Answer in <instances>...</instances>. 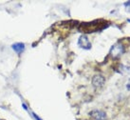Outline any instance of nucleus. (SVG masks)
Returning a JSON list of instances; mask_svg holds the SVG:
<instances>
[{
    "mask_svg": "<svg viewBox=\"0 0 130 120\" xmlns=\"http://www.w3.org/2000/svg\"><path fill=\"white\" fill-rule=\"evenodd\" d=\"M127 20H128V22H129V23H130V19H127Z\"/></svg>",
    "mask_w": 130,
    "mask_h": 120,
    "instance_id": "10",
    "label": "nucleus"
},
{
    "mask_svg": "<svg viewBox=\"0 0 130 120\" xmlns=\"http://www.w3.org/2000/svg\"><path fill=\"white\" fill-rule=\"evenodd\" d=\"M90 115L94 120H106L107 119V115L104 111H100V110H93L89 113Z\"/></svg>",
    "mask_w": 130,
    "mask_h": 120,
    "instance_id": "3",
    "label": "nucleus"
},
{
    "mask_svg": "<svg viewBox=\"0 0 130 120\" xmlns=\"http://www.w3.org/2000/svg\"><path fill=\"white\" fill-rule=\"evenodd\" d=\"M124 7H125V10H126L127 12H130V2H126L124 4Z\"/></svg>",
    "mask_w": 130,
    "mask_h": 120,
    "instance_id": "6",
    "label": "nucleus"
},
{
    "mask_svg": "<svg viewBox=\"0 0 130 120\" xmlns=\"http://www.w3.org/2000/svg\"><path fill=\"white\" fill-rule=\"evenodd\" d=\"M78 45H79V47L81 49H84V50H90L91 48H92V45H91L90 41L88 40L87 36L86 35H81L79 37V39H78Z\"/></svg>",
    "mask_w": 130,
    "mask_h": 120,
    "instance_id": "2",
    "label": "nucleus"
},
{
    "mask_svg": "<svg viewBox=\"0 0 130 120\" xmlns=\"http://www.w3.org/2000/svg\"><path fill=\"white\" fill-rule=\"evenodd\" d=\"M31 114H32V116L35 118V120H42L39 116H38V115H37V114H35L34 113H31Z\"/></svg>",
    "mask_w": 130,
    "mask_h": 120,
    "instance_id": "7",
    "label": "nucleus"
},
{
    "mask_svg": "<svg viewBox=\"0 0 130 120\" xmlns=\"http://www.w3.org/2000/svg\"><path fill=\"white\" fill-rule=\"evenodd\" d=\"M123 54H124V47L122 43H116L115 45H113L109 51V55L113 59L120 58Z\"/></svg>",
    "mask_w": 130,
    "mask_h": 120,
    "instance_id": "1",
    "label": "nucleus"
},
{
    "mask_svg": "<svg viewBox=\"0 0 130 120\" xmlns=\"http://www.w3.org/2000/svg\"><path fill=\"white\" fill-rule=\"evenodd\" d=\"M22 107H23V108H24L25 110H28V108H27V106L25 105V103H23V104H22Z\"/></svg>",
    "mask_w": 130,
    "mask_h": 120,
    "instance_id": "9",
    "label": "nucleus"
},
{
    "mask_svg": "<svg viewBox=\"0 0 130 120\" xmlns=\"http://www.w3.org/2000/svg\"><path fill=\"white\" fill-rule=\"evenodd\" d=\"M11 48H12V50H13L15 52H17V54L20 55L22 51L25 50V45L23 43H15L11 45Z\"/></svg>",
    "mask_w": 130,
    "mask_h": 120,
    "instance_id": "5",
    "label": "nucleus"
},
{
    "mask_svg": "<svg viewBox=\"0 0 130 120\" xmlns=\"http://www.w3.org/2000/svg\"><path fill=\"white\" fill-rule=\"evenodd\" d=\"M105 83V78L101 74H96L92 78V85L95 88H102Z\"/></svg>",
    "mask_w": 130,
    "mask_h": 120,
    "instance_id": "4",
    "label": "nucleus"
},
{
    "mask_svg": "<svg viewBox=\"0 0 130 120\" xmlns=\"http://www.w3.org/2000/svg\"><path fill=\"white\" fill-rule=\"evenodd\" d=\"M126 89L128 91H130V78L128 79V82H127V84H126Z\"/></svg>",
    "mask_w": 130,
    "mask_h": 120,
    "instance_id": "8",
    "label": "nucleus"
}]
</instances>
